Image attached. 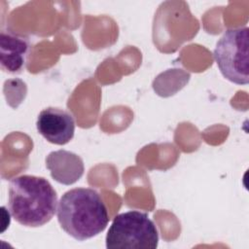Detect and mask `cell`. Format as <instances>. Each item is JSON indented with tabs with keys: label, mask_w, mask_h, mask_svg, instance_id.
I'll return each instance as SVG.
<instances>
[{
	"label": "cell",
	"mask_w": 249,
	"mask_h": 249,
	"mask_svg": "<svg viewBox=\"0 0 249 249\" xmlns=\"http://www.w3.org/2000/svg\"><path fill=\"white\" fill-rule=\"evenodd\" d=\"M105 241L107 248L155 249L159 244V231L146 213L131 210L113 219Z\"/></svg>",
	"instance_id": "3957f363"
},
{
	"label": "cell",
	"mask_w": 249,
	"mask_h": 249,
	"mask_svg": "<svg viewBox=\"0 0 249 249\" xmlns=\"http://www.w3.org/2000/svg\"><path fill=\"white\" fill-rule=\"evenodd\" d=\"M29 52L28 38L11 31H1L0 63L4 71L13 74L20 73L25 67Z\"/></svg>",
	"instance_id": "8992f818"
},
{
	"label": "cell",
	"mask_w": 249,
	"mask_h": 249,
	"mask_svg": "<svg viewBox=\"0 0 249 249\" xmlns=\"http://www.w3.org/2000/svg\"><path fill=\"white\" fill-rule=\"evenodd\" d=\"M57 221L61 229L79 241L101 233L109 216L101 196L90 188H75L62 195L57 205Z\"/></svg>",
	"instance_id": "6da1fadb"
},
{
	"label": "cell",
	"mask_w": 249,
	"mask_h": 249,
	"mask_svg": "<svg viewBox=\"0 0 249 249\" xmlns=\"http://www.w3.org/2000/svg\"><path fill=\"white\" fill-rule=\"evenodd\" d=\"M214 58L222 75L236 85L249 83V28L224 32L214 49Z\"/></svg>",
	"instance_id": "277c9868"
},
{
	"label": "cell",
	"mask_w": 249,
	"mask_h": 249,
	"mask_svg": "<svg viewBox=\"0 0 249 249\" xmlns=\"http://www.w3.org/2000/svg\"><path fill=\"white\" fill-rule=\"evenodd\" d=\"M8 205L18 224L37 228L49 223L54 216L57 195L44 177L20 175L9 183Z\"/></svg>",
	"instance_id": "7a4b0ae2"
},
{
	"label": "cell",
	"mask_w": 249,
	"mask_h": 249,
	"mask_svg": "<svg viewBox=\"0 0 249 249\" xmlns=\"http://www.w3.org/2000/svg\"><path fill=\"white\" fill-rule=\"evenodd\" d=\"M46 166L51 171L52 177L64 185L77 182L85 170L83 160L78 155L65 150L50 153L46 158Z\"/></svg>",
	"instance_id": "52a82bcc"
},
{
	"label": "cell",
	"mask_w": 249,
	"mask_h": 249,
	"mask_svg": "<svg viewBox=\"0 0 249 249\" xmlns=\"http://www.w3.org/2000/svg\"><path fill=\"white\" fill-rule=\"evenodd\" d=\"M36 127L38 132L50 143L65 145L74 137L75 121L69 112L48 107L39 113Z\"/></svg>",
	"instance_id": "5b68a950"
}]
</instances>
